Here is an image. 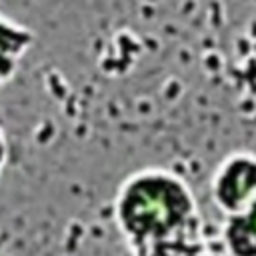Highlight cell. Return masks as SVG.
Returning <instances> with one entry per match:
<instances>
[{"label":"cell","instance_id":"1","mask_svg":"<svg viewBox=\"0 0 256 256\" xmlns=\"http://www.w3.org/2000/svg\"><path fill=\"white\" fill-rule=\"evenodd\" d=\"M112 212L132 256H206L202 212L174 170L146 166L128 174L116 188Z\"/></svg>","mask_w":256,"mask_h":256},{"label":"cell","instance_id":"2","mask_svg":"<svg viewBox=\"0 0 256 256\" xmlns=\"http://www.w3.org/2000/svg\"><path fill=\"white\" fill-rule=\"evenodd\" d=\"M210 198L224 218L250 208L256 202V152L226 154L210 176Z\"/></svg>","mask_w":256,"mask_h":256},{"label":"cell","instance_id":"3","mask_svg":"<svg viewBox=\"0 0 256 256\" xmlns=\"http://www.w3.org/2000/svg\"><path fill=\"white\" fill-rule=\"evenodd\" d=\"M34 42L36 34L32 28L0 12V88L16 76L20 62L30 52Z\"/></svg>","mask_w":256,"mask_h":256},{"label":"cell","instance_id":"4","mask_svg":"<svg viewBox=\"0 0 256 256\" xmlns=\"http://www.w3.org/2000/svg\"><path fill=\"white\" fill-rule=\"evenodd\" d=\"M222 244L228 256H256V202L244 212L224 218Z\"/></svg>","mask_w":256,"mask_h":256},{"label":"cell","instance_id":"5","mask_svg":"<svg viewBox=\"0 0 256 256\" xmlns=\"http://www.w3.org/2000/svg\"><path fill=\"white\" fill-rule=\"evenodd\" d=\"M8 156H10L8 138H6V134H4V130L0 126V178H2V174L6 170V166H8Z\"/></svg>","mask_w":256,"mask_h":256}]
</instances>
